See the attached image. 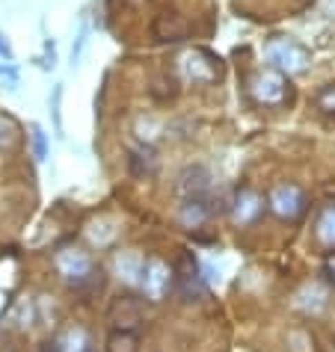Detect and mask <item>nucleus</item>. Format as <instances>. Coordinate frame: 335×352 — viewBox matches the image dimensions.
Returning a JSON list of instances; mask_svg holds the SVG:
<instances>
[{
	"instance_id": "4be33fe9",
	"label": "nucleus",
	"mask_w": 335,
	"mask_h": 352,
	"mask_svg": "<svg viewBox=\"0 0 335 352\" xmlns=\"http://www.w3.org/2000/svg\"><path fill=\"white\" fill-rule=\"evenodd\" d=\"M0 60H6V63H12V47H9V42L3 36H0Z\"/></svg>"
},
{
	"instance_id": "6e6552de",
	"label": "nucleus",
	"mask_w": 335,
	"mask_h": 352,
	"mask_svg": "<svg viewBox=\"0 0 335 352\" xmlns=\"http://www.w3.org/2000/svg\"><path fill=\"white\" fill-rule=\"evenodd\" d=\"M211 217V199H181L179 204V219L187 228H199Z\"/></svg>"
},
{
	"instance_id": "9d476101",
	"label": "nucleus",
	"mask_w": 335,
	"mask_h": 352,
	"mask_svg": "<svg viewBox=\"0 0 335 352\" xmlns=\"http://www.w3.org/2000/svg\"><path fill=\"white\" fill-rule=\"evenodd\" d=\"M57 352H92V340L86 335V329L72 326L63 331V338L57 340Z\"/></svg>"
},
{
	"instance_id": "5701e85b",
	"label": "nucleus",
	"mask_w": 335,
	"mask_h": 352,
	"mask_svg": "<svg viewBox=\"0 0 335 352\" xmlns=\"http://www.w3.org/2000/svg\"><path fill=\"white\" fill-rule=\"evenodd\" d=\"M60 98H63V89L57 86V89H54V119H57V128H60Z\"/></svg>"
},
{
	"instance_id": "412c9836",
	"label": "nucleus",
	"mask_w": 335,
	"mask_h": 352,
	"mask_svg": "<svg viewBox=\"0 0 335 352\" xmlns=\"http://www.w3.org/2000/svg\"><path fill=\"white\" fill-rule=\"evenodd\" d=\"M33 151H36V160L48 157V140H45L42 128H33Z\"/></svg>"
},
{
	"instance_id": "9b49d317",
	"label": "nucleus",
	"mask_w": 335,
	"mask_h": 352,
	"mask_svg": "<svg viewBox=\"0 0 335 352\" xmlns=\"http://www.w3.org/2000/svg\"><path fill=\"white\" fill-rule=\"evenodd\" d=\"M154 36L161 42H181L187 36V21H181L179 15H163L161 21L154 24Z\"/></svg>"
},
{
	"instance_id": "aec40b11",
	"label": "nucleus",
	"mask_w": 335,
	"mask_h": 352,
	"mask_svg": "<svg viewBox=\"0 0 335 352\" xmlns=\"http://www.w3.org/2000/svg\"><path fill=\"white\" fill-rule=\"evenodd\" d=\"M309 335H305V331H291L288 335V346H291V352H312L309 349Z\"/></svg>"
},
{
	"instance_id": "f8f14e48",
	"label": "nucleus",
	"mask_w": 335,
	"mask_h": 352,
	"mask_svg": "<svg viewBox=\"0 0 335 352\" xmlns=\"http://www.w3.org/2000/svg\"><path fill=\"white\" fill-rule=\"evenodd\" d=\"M116 267H119L122 278L125 281H143V270H145V261L140 255H134V252H125V255L116 258Z\"/></svg>"
},
{
	"instance_id": "f3484780",
	"label": "nucleus",
	"mask_w": 335,
	"mask_h": 352,
	"mask_svg": "<svg viewBox=\"0 0 335 352\" xmlns=\"http://www.w3.org/2000/svg\"><path fill=\"white\" fill-rule=\"evenodd\" d=\"M297 305L303 311H321L323 305H327V293H323L321 287H305L297 296Z\"/></svg>"
},
{
	"instance_id": "f257e3e1",
	"label": "nucleus",
	"mask_w": 335,
	"mask_h": 352,
	"mask_svg": "<svg viewBox=\"0 0 335 352\" xmlns=\"http://www.w3.org/2000/svg\"><path fill=\"white\" fill-rule=\"evenodd\" d=\"M305 195L300 187H294V184H279V187H273L270 190V199H267V208L276 213L279 219L285 222H294V219H300L303 213H305Z\"/></svg>"
},
{
	"instance_id": "2eb2a0df",
	"label": "nucleus",
	"mask_w": 335,
	"mask_h": 352,
	"mask_svg": "<svg viewBox=\"0 0 335 352\" xmlns=\"http://www.w3.org/2000/svg\"><path fill=\"white\" fill-rule=\"evenodd\" d=\"M314 234H318V240L323 243V246H335V204L323 208V213L318 217V228H314Z\"/></svg>"
},
{
	"instance_id": "423d86ee",
	"label": "nucleus",
	"mask_w": 335,
	"mask_h": 352,
	"mask_svg": "<svg viewBox=\"0 0 335 352\" xmlns=\"http://www.w3.org/2000/svg\"><path fill=\"white\" fill-rule=\"evenodd\" d=\"M175 190L179 199H211V172L205 166H187Z\"/></svg>"
},
{
	"instance_id": "0eeeda50",
	"label": "nucleus",
	"mask_w": 335,
	"mask_h": 352,
	"mask_svg": "<svg viewBox=\"0 0 335 352\" xmlns=\"http://www.w3.org/2000/svg\"><path fill=\"white\" fill-rule=\"evenodd\" d=\"M110 322H116L119 329H136L143 322V308L134 296H119L110 305Z\"/></svg>"
},
{
	"instance_id": "7ed1b4c3",
	"label": "nucleus",
	"mask_w": 335,
	"mask_h": 352,
	"mask_svg": "<svg viewBox=\"0 0 335 352\" xmlns=\"http://www.w3.org/2000/svg\"><path fill=\"white\" fill-rule=\"evenodd\" d=\"M252 95H255V101L264 104V107L285 104V98H288V86H285L282 72H261L252 80Z\"/></svg>"
},
{
	"instance_id": "ddd939ff",
	"label": "nucleus",
	"mask_w": 335,
	"mask_h": 352,
	"mask_svg": "<svg viewBox=\"0 0 335 352\" xmlns=\"http://www.w3.org/2000/svg\"><path fill=\"white\" fill-rule=\"evenodd\" d=\"M128 166H131V172L136 178H145V175H152L157 169V157L152 148H136V151H131V157H128Z\"/></svg>"
},
{
	"instance_id": "f03ea898",
	"label": "nucleus",
	"mask_w": 335,
	"mask_h": 352,
	"mask_svg": "<svg viewBox=\"0 0 335 352\" xmlns=\"http://www.w3.org/2000/svg\"><path fill=\"white\" fill-rule=\"evenodd\" d=\"M267 60L285 74H297L309 65V54L300 45L288 42V38H276V42L267 45Z\"/></svg>"
},
{
	"instance_id": "6ab92c4d",
	"label": "nucleus",
	"mask_w": 335,
	"mask_h": 352,
	"mask_svg": "<svg viewBox=\"0 0 335 352\" xmlns=\"http://www.w3.org/2000/svg\"><path fill=\"white\" fill-rule=\"evenodd\" d=\"M314 104H318L323 113H335V83L323 86V89L314 95Z\"/></svg>"
},
{
	"instance_id": "20e7f679",
	"label": "nucleus",
	"mask_w": 335,
	"mask_h": 352,
	"mask_svg": "<svg viewBox=\"0 0 335 352\" xmlns=\"http://www.w3.org/2000/svg\"><path fill=\"white\" fill-rule=\"evenodd\" d=\"M172 281H175V276H172V270L166 267L163 261H157V258L145 261V270H143V290H145V296H149L152 302H161L166 293H170Z\"/></svg>"
},
{
	"instance_id": "4468645a",
	"label": "nucleus",
	"mask_w": 335,
	"mask_h": 352,
	"mask_svg": "<svg viewBox=\"0 0 335 352\" xmlns=\"http://www.w3.org/2000/svg\"><path fill=\"white\" fill-rule=\"evenodd\" d=\"M205 54H190L184 60V72L187 77H193V80H214L216 77V68H214V60L211 63H202Z\"/></svg>"
},
{
	"instance_id": "a211bd4d",
	"label": "nucleus",
	"mask_w": 335,
	"mask_h": 352,
	"mask_svg": "<svg viewBox=\"0 0 335 352\" xmlns=\"http://www.w3.org/2000/svg\"><path fill=\"white\" fill-rule=\"evenodd\" d=\"M18 140V124L9 116H0V148H9Z\"/></svg>"
},
{
	"instance_id": "dca6fc26",
	"label": "nucleus",
	"mask_w": 335,
	"mask_h": 352,
	"mask_svg": "<svg viewBox=\"0 0 335 352\" xmlns=\"http://www.w3.org/2000/svg\"><path fill=\"white\" fill-rule=\"evenodd\" d=\"M107 352H140V344H136V335L131 329H119L107 338Z\"/></svg>"
},
{
	"instance_id": "1a4fd4ad",
	"label": "nucleus",
	"mask_w": 335,
	"mask_h": 352,
	"mask_svg": "<svg viewBox=\"0 0 335 352\" xmlns=\"http://www.w3.org/2000/svg\"><path fill=\"white\" fill-rule=\"evenodd\" d=\"M258 213H261V199L252 190H241L238 199H234V222L250 225L258 219Z\"/></svg>"
},
{
	"instance_id": "39448f33",
	"label": "nucleus",
	"mask_w": 335,
	"mask_h": 352,
	"mask_svg": "<svg viewBox=\"0 0 335 352\" xmlns=\"http://www.w3.org/2000/svg\"><path fill=\"white\" fill-rule=\"evenodd\" d=\"M57 270H60V276L72 287H77L83 278H90L95 272L90 255H86V252H77V249H63L60 255H57Z\"/></svg>"
}]
</instances>
